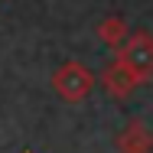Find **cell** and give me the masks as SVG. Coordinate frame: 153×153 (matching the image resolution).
<instances>
[{"instance_id": "6da1fadb", "label": "cell", "mask_w": 153, "mask_h": 153, "mask_svg": "<svg viewBox=\"0 0 153 153\" xmlns=\"http://www.w3.org/2000/svg\"><path fill=\"white\" fill-rule=\"evenodd\" d=\"M117 62L124 68H130L143 85L153 82V36L147 30L127 33V39L117 46Z\"/></svg>"}, {"instance_id": "7a4b0ae2", "label": "cell", "mask_w": 153, "mask_h": 153, "mask_svg": "<svg viewBox=\"0 0 153 153\" xmlns=\"http://www.w3.org/2000/svg\"><path fill=\"white\" fill-rule=\"evenodd\" d=\"M94 72L88 68V65H82V62H75V59H68V62H62L59 68L52 72V88H56V94H59L62 101H85L88 94H91L94 88Z\"/></svg>"}, {"instance_id": "3957f363", "label": "cell", "mask_w": 153, "mask_h": 153, "mask_svg": "<svg viewBox=\"0 0 153 153\" xmlns=\"http://www.w3.org/2000/svg\"><path fill=\"white\" fill-rule=\"evenodd\" d=\"M114 150L117 153H153V130L147 121L134 117L124 124V130L114 137Z\"/></svg>"}, {"instance_id": "277c9868", "label": "cell", "mask_w": 153, "mask_h": 153, "mask_svg": "<svg viewBox=\"0 0 153 153\" xmlns=\"http://www.w3.org/2000/svg\"><path fill=\"white\" fill-rule=\"evenodd\" d=\"M98 78H101L104 91L111 94V98H127V94H134L137 88H140V85H143V82H140V78L130 72V68H124L117 59L111 62V65H108V68H104Z\"/></svg>"}, {"instance_id": "5b68a950", "label": "cell", "mask_w": 153, "mask_h": 153, "mask_svg": "<svg viewBox=\"0 0 153 153\" xmlns=\"http://www.w3.org/2000/svg\"><path fill=\"white\" fill-rule=\"evenodd\" d=\"M127 33H130V26H127V20L117 16V13H111V16H104V20L98 23V39H101L104 46H111V49L121 46L124 39H127Z\"/></svg>"}, {"instance_id": "8992f818", "label": "cell", "mask_w": 153, "mask_h": 153, "mask_svg": "<svg viewBox=\"0 0 153 153\" xmlns=\"http://www.w3.org/2000/svg\"><path fill=\"white\" fill-rule=\"evenodd\" d=\"M26 153H30V150H26Z\"/></svg>"}]
</instances>
